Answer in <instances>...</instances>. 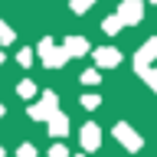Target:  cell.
<instances>
[{"label":"cell","instance_id":"6da1fadb","mask_svg":"<svg viewBox=\"0 0 157 157\" xmlns=\"http://www.w3.org/2000/svg\"><path fill=\"white\" fill-rule=\"evenodd\" d=\"M36 56L43 59V66H46V69H62L69 59H72L66 49H62V46H56L52 39H43V43H39V46H36Z\"/></svg>","mask_w":157,"mask_h":157},{"label":"cell","instance_id":"7a4b0ae2","mask_svg":"<svg viewBox=\"0 0 157 157\" xmlns=\"http://www.w3.org/2000/svg\"><path fill=\"white\" fill-rule=\"evenodd\" d=\"M56 111H59V95L56 92H43V98L36 105H29V118L33 121H49Z\"/></svg>","mask_w":157,"mask_h":157},{"label":"cell","instance_id":"3957f363","mask_svg":"<svg viewBox=\"0 0 157 157\" xmlns=\"http://www.w3.org/2000/svg\"><path fill=\"white\" fill-rule=\"evenodd\" d=\"M111 134L118 137V144H121V147H128V151H134V154L141 151V147H144V137L137 134V131H134L131 124H128V121H118Z\"/></svg>","mask_w":157,"mask_h":157},{"label":"cell","instance_id":"277c9868","mask_svg":"<svg viewBox=\"0 0 157 157\" xmlns=\"http://www.w3.org/2000/svg\"><path fill=\"white\" fill-rule=\"evenodd\" d=\"M141 17H144V0H121V3H118V20H121L124 26L141 23Z\"/></svg>","mask_w":157,"mask_h":157},{"label":"cell","instance_id":"5b68a950","mask_svg":"<svg viewBox=\"0 0 157 157\" xmlns=\"http://www.w3.org/2000/svg\"><path fill=\"white\" fill-rule=\"evenodd\" d=\"M151 62H157V36H151L144 46L134 52V72L144 69V66H151Z\"/></svg>","mask_w":157,"mask_h":157},{"label":"cell","instance_id":"8992f818","mask_svg":"<svg viewBox=\"0 0 157 157\" xmlns=\"http://www.w3.org/2000/svg\"><path fill=\"white\" fill-rule=\"evenodd\" d=\"M78 141H82V147H85V151H98V147H101V128L92 124V121H88V124H82Z\"/></svg>","mask_w":157,"mask_h":157},{"label":"cell","instance_id":"52a82bcc","mask_svg":"<svg viewBox=\"0 0 157 157\" xmlns=\"http://www.w3.org/2000/svg\"><path fill=\"white\" fill-rule=\"evenodd\" d=\"M95 66H98V69H115V66H121V52H118L115 46L95 49Z\"/></svg>","mask_w":157,"mask_h":157},{"label":"cell","instance_id":"ba28073f","mask_svg":"<svg viewBox=\"0 0 157 157\" xmlns=\"http://www.w3.org/2000/svg\"><path fill=\"white\" fill-rule=\"evenodd\" d=\"M62 49H66L72 59H75V56H85V52H92V46H88V39H85V36H66V39H62Z\"/></svg>","mask_w":157,"mask_h":157},{"label":"cell","instance_id":"9c48e42d","mask_svg":"<svg viewBox=\"0 0 157 157\" xmlns=\"http://www.w3.org/2000/svg\"><path fill=\"white\" fill-rule=\"evenodd\" d=\"M46 124H49V134H52V137H66V134H69V118L62 115V111H56Z\"/></svg>","mask_w":157,"mask_h":157},{"label":"cell","instance_id":"30bf717a","mask_svg":"<svg viewBox=\"0 0 157 157\" xmlns=\"http://www.w3.org/2000/svg\"><path fill=\"white\" fill-rule=\"evenodd\" d=\"M137 75L147 82V88H154L157 92V69H151V66H144V69H137Z\"/></svg>","mask_w":157,"mask_h":157},{"label":"cell","instance_id":"8fae6325","mask_svg":"<svg viewBox=\"0 0 157 157\" xmlns=\"http://www.w3.org/2000/svg\"><path fill=\"white\" fill-rule=\"evenodd\" d=\"M121 26H124V23H121V20H118V13H115V17H108L105 23H101V29H105L108 36H115V33H121Z\"/></svg>","mask_w":157,"mask_h":157},{"label":"cell","instance_id":"7c38bea8","mask_svg":"<svg viewBox=\"0 0 157 157\" xmlns=\"http://www.w3.org/2000/svg\"><path fill=\"white\" fill-rule=\"evenodd\" d=\"M13 39H17V36H13V29H10L7 23H3V20H0V43H3V46H10V43H13Z\"/></svg>","mask_w":157,"mask_h":157},{"label":"cell","instance_id":"4fadbf2b","mask_svg":"<svg viewBox=\"0 0 157 157\" xmlns=\"http://www.w3.org/2000/svg\"><path fill=\"white\" fill-rule=\"evenodd\" d=\"M17 92H20V98H33L36 95V85H33V82H20Z\"/></svg>","mask_w":157,"mask_h":157},{"label":"cell","instance_id":"5bb4252c","mask_svg":"<svg viewBox=\"0 0 157 157\" xmlns=\"http://www.w3.org/2000/svg\"><path fill=\"white\" fill-rule=\"evenodd\" d=\"M82 82H85V85H98V82H101L98 69H88V72H82Z\"/></svg>","mask_w":157,"mask_h":157},{"label":"cell","instance_id":"9a60e30c","mask_svg":"<svg viewBox=\"0 0 157 157\" xmlns=\"http://www.w3.org/2000/svg\"><path fill=\"white\" fill-rule=\"evenodd\" d=\"M92 3H95V0H72V10H75V13H88Z\"/></svg>","mask_w":157,"mask_h":157},{"label":"cell","instance_id":"2e32d148","mask_svg":"<svg viewBox=\"0 0 157 157\" xmlns=\"http://www.w3.org/2000/svg\"><path fill=\"white\" fill-rule=\"evenodd\" d=\"M49 157H69V147L66 144H52L49 147Z\"/></svg>","mask_w":157,"mask_h":157},{"label":"cell","instance_id":"e0dca14e","mask_svg":"<svg viewBox=\"0 0 157 157\" xmlns=\"http://www.w3.org/2000/svg\"><path fill=\"white\" fill-rule=\"evenodd\" d=\"M17 157H36V147H33V144H20Z\"/></svg>","mask_w":157,"mask_h":157},{"label":"cell","instance_id":"ac0fdd59","mask_svg":"<svg viewBox=\"0 0 157 157\" xmlns=\"http://www.w3.org/2000/svg\"><path fill=\"white\" fill-rule=\"evenodd\" d=\"M98 101H101L98 95H82V105H85L88 111H92V108H98Z\"/></svg>","mask_w":157,"mask_h":157},{"label":"cell","instance_id":"d6986e66","mask_svg":"<svg viewBox=\"0 0 157 157\" xmlns=\"http://www.w3.org/2000/svg\"><path fill=\"white\" fill-rule=\"evenodd\" d=\"M33 56H36V52H33V49H23V52H20V66H29V62H33Z\"/></svg>","mask_w":157,"mask_h":157},{"label":"cell","instance_id":"ffe728a7","mask_svg":"<svg viewBox=\"0 0 157 157\" xmlns=\"http://www.w3.org/2000/svg\"><path fill=\"white\" fill-rule=\"evenodd\" d=\"M144 3H157V0H144Z\"/></svg>","mask_w":157,"mask_h":157},{"label":"cell","instance_id":"44dd1931","mask_svg":"<svg viewBox=\"0 0 157 157\" xmlns=\"http://www.w3.org/2000/svg\"><path fill=\"white\" fill-rule=\"evenodd\" d=\"M75 157H88V154H75Z\"/></svg>","mask_w":157,"mask_h":157},{"label":"cell","instance_id":"7402d4cb","mask_svg":"<svg viewBox=\"0 0 157 157\" xmlns=\"http://www.w3.org/2000/svg\"><path fill=\"white\" fill-rule=\"evenodd\" d=\"M0 115H3V105H0Z\"/></svg>","mask_w":157,"mask_h":157},{"label":"cell","instance_id":"603a6c76","mask_svg":"<svg viewBox=\"0 0 157 157\" xmlns=\"http://www.w3.org/2000/svg\"><path fill=\"white\" fill-rule=\"evenodd\" d=\"M0 62H3V52H0Z\"/></svg>","mask_w":157,"mask_h":157},{"label":"cell","instance_id":"cb8c5ba5","mask_svg":"<svg viewBox=\"0 0 157 157\" xmlns=\"http://www.w3.org/2000/svg\"><path fill=\"white\" fill-rule=\"evenodd\" d=\"M0 157H3V147H0Z\"/></svg>","mask_w":157,"mask_h":157}]
</instances>
